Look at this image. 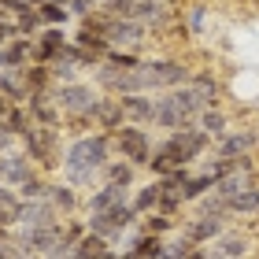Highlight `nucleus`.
I'll return each instance as SVG.
<instances>
[{"instance_id":"nucleus-19","label":"nucleus","mask_w":259,"mask_h":259,"mask_svg":"<svg viewBox=\"0 0 259 259\" xmlns=\"http://www.w3.org/2000/svg\"><path fill=\"white\" fill-rule=\"evenodd\" d=\"M159 196H163V182L159 178H152L148 185H141V189H134V196H130V204H134V211L141 219L152 215V211L159 207Z\"/></svg>"},{"instance_id":"nucleus-20","label":"nucleus","mask_w":259,"mask_h":259,"mask_svg":"<svg viewBox=\"0 0 259 259\" xmlns=\"http://www.w3.org/2000/svg\"><path fill=\"white\" fill-rule=\"evenodd\" d=\"M134 178H137V167H134V163H126V159H111L108 167H104L100 185L108 182V185H122V189H134Z\"/></svg>"},{"instance_id":"nucleus-10","label":"nucleus","mask_w":259,"mask_h":259,"mask_svg":"<svg viewBox=\"0 0 259 259\" xmlns=\"http://www.w3.org/2000/svg\"><path fill=\"white\" fill-rule=\"evenodd\" d=\"M193 122L196 119L182 108L178 100H174V93H159V97H156V126L159 130H170V134H174V130L193 126Z\"/></svg>"},{"instance_id":"nucleus-15","label":"nucleus","mask_w":259,"mask_h":259,"mask_svg":"<svg viewBox=\"0 0 259 259\" xmlns=\"http://www.w3.org/2000/svg\"><path fill=\"white\" fill-rule=\"evenodd\" d=\"M45 200H49V207L56 211V215L60 219H70L78 211V189L70 182H49V193H45Z\"/></svg>"},{"instance_id":"nucleus-29","label":"nucleus","mask_w":259,"mask_h":259,"mask_svg":"<svg viewBox=\"0 0 259 259\" xmlns=\"http://www.w3.org/2000/svg\"><path fill=\"white\" fill-rule=\"evenodd\" d=\"M211 189H215V178H211V174H204V170H200V174H193V178L189 182H185V204H196V200H204Z\"/></svg>"},{"instance_id":"nucleus-36","label":"nucleus","mask_w":259,"mask_h":259,"mask_svg":"<svg viewBox=\"0 0 259 259\" xmlns=\"http://www.w3.org/2000/svg\"><path fill=\"white\" fill-rule=\"evenodd\" d=\"M119 259H137V255H134V252H122V255H119Z\"/></svg>"},{"instance_id":"nucleus-35","label":"nucleus","mask_w":259,"mask_h":259,"mask_svg":"<svg viewBox=\"0 0 259 259\" xmlns=\"http://www.w3.org/2000/svg\"><path fill=\"white\" fill-rule=\"evenodd\" d=\"M8 111H11V100L4 97V93H0V119H4V115H8Z\"/></svg>"},{"instance_id":"nucleus-3","label":"nucleus","mask_w":259,"mask_h":259,"mask_svg":"<svg viewBox=\"0 0 259 259\" xmlns=\"http://www.w3.org/2000/svg\"><path fill=\"white\" fill-rule=\"evenodd\" d=\"M22 152L37 163V170H56L63 167V145H60V130L52 126H37L33 122V130H26L22 134Z\"/></svg>"},{"instance_id":"nucleus-12","label":"nucleus","mask_w":259,"mask_h":259,"mask_svg":"<svg viewBox=\"0 0 259 259\" xmlns=\"http://www.w3.org/2000/svg\"><path fill=\"white\" fill-rule=\"evenodd\" d=\"M182 233H185L193 244H211V241H219L226 230H222V219H219V215H204V211H196L193 219H185Z\"/></svg>"},{"instance_id":"nucleus-26","label":"nucleus","mask_w":259,"mask_h":259,"mask_svg":"<svg viewBox=\"0 0 259 259\" xmlns=\"http://www.w3.org/2000/svg\"><path fill=\"white\" fill-rule=\"evenodd\" d=\"M4 126H8L15 137H22L26 130H33V115H30V108H26V104H11V111L4 115Z\"/></svg>"},{"instance_id":"nucleus-22","label":"nucleus","mask_w":259,"mask_h":259,"mask_svg":"<svg viewBox=\"0 0 259 259\" xmlns=\"http://www.w3.org/2000/svg\"><path fill=\"white\" fill-rule=\"evenodd\" d=\"M22 81H26L30 93H49V89L56 85L49 63H30V67H22Z\"/></svg>"},{"instance_id":"nucleus-39","label":"nucleus","mask_w":259,"mask_h":259,"mask_svg":"<svg viewBox=\"0 0 259 259\" xmlns=\"http://www.w3.org/2000/svg\"><path fill=\"white\" fill-rule=\"evenodd\" d=\"M33 259H45V255H33Z\"/></svg>"},{"instance_id":"nucleus-34","label":"nucleus","mask_w":259,"mask_h":259,"mask_svg":"<svg viewBox=\"0 0 259 259\" xmlns=\"http://www.w3.org/2000/svg\"><path fill=\"white\" fill-rule=\"evenodd\" d=\"M67 11L78 19H89L93 11H97V0H67Z\"/></svg>"},{"instance_id":"nucleus-31","label":"nucleus","mask_w":259,"mask_h":259,"mask_svg":"<svg viewBox=\"0 0 259 259\" xmlns=\"http://www.w3.org/2000/svg\"><path fill=\"white\" fill-rule=\"evenodd\" d=\"M45 193H49V174H45V170H37L33 178H26L19 185V196L22 200H45Z\"/></svg>"},{"instance_id":"nucleus-6","label":"nucleus","mask_w":259,"mask_h":259,"mask_svg":"<svg viewBox=\"0 0 259 259\" xmlns=\"http://www.w3.org/2000/svg\"><path fill=\"white\" fill-rule=\"evenodd\" d=\"M137 211H134V204H119V207H111V211H104V215H89L85 219V226L93 230V233H100L104 241H122V233H130L137 226Z\"/></svg>"},{"instance_id":"nucleus-4","label":"nucleus","mask_w":259,"mask_h":259,"mask_svg":"<svg viewBox=\"0 0 259 259\" xmlns=\"http://www.w3.org/2000/svg\"><path fill=\"white\" fill-rule=\"evenodd\" d=\"M52 93H56V104H60V111L67 119H93V111H97V104L104 97L89 81H67V85H56Z\"/></svg>"},{"instance_id":"nucleus-30","label":"nucleus","mask_w":259,"mask_h":259,"mask_svg":"<svg viewBox=\"0 0 259 259\" xmlns=\"http://www.w3.org/2000/svg\"><path fill=\"white\" fill-rule=\"evenodd\" d=\"M37 15H41V22H45V26H67L70 11H67V4H56V0H45V4L37 8Z\"/></svg>"},{"instance_id":"nucleus-28","label":"nucleus","mask_w":259,"mask_h":259,"mask_svg":"<svg viewBox=\"0 0 259 259\" xmlns=\"http://www.w3.org/2000/svg\"><path fill=\"white\" fill-rule=\"evenodd\" d=\"M141 230H145V233H156V237H167V233L178 230V219H174V215H163V211H152V215H145Z\"/></svg>"},{"instance_id":"nucleus-1","label":"nucleus","mask_w":259,"mask_h":259,"mask_svg":"<svg viewBox=\"0 0 259 259\" xmlns=\"http://www.w3.org/2000/svg\"><path fill=\"white\" fill-rule=\"evenodd\" d=\"M111 134L93 130V134L70 137V145L63 148V182H70L74 189H89L104 178V167L111 163Z\"/></svg>"},{"instance_id":"nucleus-37","label":"nucleus","mask_w":259,"mask_h":259,"mask_svg":"<svg viewBox=\"0 0 259 259\" xmlns=\"http://www.w3.org/2000/svg\"><path fill=\"white\" fill-rule=\"evenodd\" d=\"M30 4H33V8H41V4H45V0H30Z\"/></svg>"},{"instance_id":"nucleus-24","label":"nucleus","mask_w":259,"mask_h":259,"mask_svg":"<svg viewBox=\"0 0 259 259\" xmlns=\"http://www.w3.org/2000/svg\"><path fill=\"white\" fill-rule=\"evenodd\" d=\"M196 126L204 130V134H207L211 141H215V137H226V134H230V130H226L230 122H226V111H222V108H207V111L196 119Z\"/></svg>"},{"instance_id":"nucleus-17","label":"nucleus","mask_w":259,"mask_h":259,"mask_svg":"<svg viewBox=\"0 0 259 259\" xmlns=\"http://www.w3.org/2000/svg\"><path fill=\"white\" fill-rule=\"evenodd\" d=\"M255 145H259L255 130H230L226 137H219V156H226V159H244Z\"/></svg>"},{"instance_id":"nucleus-18","label":"nucleus","mask_w":259,"mask_h":259,"mask_svg":"<svg viewBox=\"0 0 259 259\" xmlns=\"http://www.w3.org/2000/svg\"><path fill=\"white\" fill-rule=\"evenodd\" d=\"M60 222V215L49 207V200H22V211H19V226H52Z\"/></svg>"},{"instance_id":"nucleus-11","label":"nucleus","mask_w":259,"mask_h":259,"mask_svg":"<svg viewBox=\"0 0 259 259\" xmlns=\"http://www.w3.org/2000/svg\"><path fill=\"white\" fill-rule=\"evenodd\" d=\"M26 108L33 115V122L37 126H52V130H60L67 122V115L60 111V104H56V93H30V100H26Z\"/></svg>"},{"instance_id":"nucleus-27","label":"nucleus","mask_w":259,"mask_h":259,"mask_svg":"<svg viewBox=\"0 0 259 259\" xmlns=\"http://www.w3.org/2000/svg\"><path fill=\"white\" fill-rule=\"evenodd\" d=\"M230 215H259V185H248L230 200Z\"/></svg>"},{"instance_id":"nucleus-5","label":"nucleus","mask_w":259,"mask_h":259,"mask_svg":"<svg viewBox=\"0 0 259 259\" xmlns=\"http://www.w3.org/2000/svg\"><path fill=\"white\" fill-rule=\"evenodd\" d=\"M111 148H115V156L126 159V163H134V167H148V159H152V134L145 126H134V122H126L122 130H115L111 134Z\"/></svg>"},{"instance_id":"nucleus-13","label":"nucleus","mask_w":259,"mask_h":259,"mask_svg":"<svg viewBox=\"0 0 259 259\" xmlns=\"http://www.w3.org/2000/svg\"><path fill=\"white\" fill-rule=\"evenodd\" d=\"M93 126L104 130V134H115V130L126 126V108H122V97H108L104 93L97 111H93Z\"/></svg>"},{"instance_id":"nucleus-7","label":"nucleus","mask_w":259,"mask_h":259,"mask_svg":"<svg viewBox=\"0 0 259 259\" xmlns=\"http://www.w3.org/2000/svg\"><path fill=\"white\" fill-rule=\"evenodd\" d=\"M104 37H108L111 49H130V52H137L141 45L148 41V26H141L137 19H111L108 30H104Z\"/></svg>"},{"instance_id":"nucleus-25","label":"nucleus","mask_w":259,"mask_h":259,"mask_svg":"<svg viewBox=\"0 0 259 259\" xmlns=\"http://www.w3.org/2000/svg\"><path fill=\"white\" fill-rule=\"evenodd\" d=\"M196 248H200V244H193L182 230L174 233V237H163V259H189Z\"/></svg>"},{"instance_id":"nucleus-21","label":"nucleus","mask_w":259,"mask_h":259,"mask_svg":"<svg viewBox=\"0 0 259 259\" xmlns=\"http://www.w3.org/2000/svg\"><path fill=\"white\" fill-rule=\"evenodd\" d=\"M252 248L248 237H241V233H222V237L215 241V255L219 259H244Z\"/></svg>"},{"instance_id":"nucleus-9","label":"nucleus","mask_w":259,"mask_h":259,"mask_svg":"<svg viewBox=\"0 0 259 259\" xmlns=\"http://www.w3.org/2000/svg\"><path fill=\"white\" fill-rule=\"evenodd\" d=\"M130 19H137L141 26H148V30H163V26H170V22H178V15L170 11L167 0H134V15Z\"/></svg>"},{"instance_id":"nucleus-33","label":"nucleus","mask_w":259,"mask_h":259,"mask_svg":"<svg viewBox=\"0 0 259 259\" xmlns=\"http://www.w3.org/2000/svg\"><path fill=\"white\" fill-rule=\"evenodd\" d=\"M185 30L189 33H204L207 30V8L204 4H193L189 11H185Z\"/></svg>"},{"instance_id":"nucleus-32","label":"nucleus","mask_w":259,"mask_h":259,"mask_svg":"<svg viewBox=\"0 0 259 259\" xmlns=\"http://www.w3.org/2000/svg\"><path fill=\"white\" fill-rule=\"evenodd\" d=\"M104 63H111V67H119V70H134V67H141V56L130 52V49H108Z\"/></svg>"},{"instance_id":"nucleus-16","label":"nucleus","mask_w":259,"mask_h":259,"mask_svg":"<svg viewBox=\"0 0 259 259\" xmlns=\"http://www.w3.org/2000/svg\"><path fill=\"white\" fill-rule=\"evenodd\" d=\"M122 108H126V122H134V126H156V97H152V93L122 97Z\"/></svg>"},{"instance_id":"nucleus-23","label":"nucleus","mask_w":259,"mask_h":259,"mask_svg":"<svg viewBox=\"0 0 259 259\" xmlns=\"http://www.w3.org/2000/svg\"><path fill=\"white\" fill-rule=\"evenodd\" d=\"M126 252H134L137 259H163V237H156V233H137V241L130 244Z\"/></svg>"},{"instance_id":"nucleus-38","label":"nucleus","mask_w":259,"mask_h":259,"mask_svg":"<svg viewBox=\"0 0 259 259\" xmlns=\"http://www.w3.org/2000/svg\"><path fill=\"white\" fill-rule=\"evenodd\" d=\"M8 4H11V0H0V11H4V8H8Z\"/></svg>"},{"instance_id":"nucleus-2","label":"nucleus","mask_w":259,"mask_h":259,"mask_svg":"<svg viewBox=\"0 0 259 259\" xmlns=\"http://www.w3.org/2000/svg\"><path fill=\"white\" fill-rule=\"evenodd\" d=\"M141 78H145V93H170L189 85L193 67L185 60H174V56H156V60H141Z\"/></svg>"},{"instance_id":"nucleus-8","label":"nucleus","mask_w":259,"mask_h":259,"mask_svg":"<svg viewBox=\"0 0 259 259\" xmlns=\"http://www.w3.org/2000/svg\"><path fill=\"white\" fill-rule=\"evenodd\" d=\"M37 174V163H33L26 152H0V185H11V189H19L26 178Z\"/></svg>"},{"instance_id":"nucleus-14","label":"nucleus","mask_w":259,"mask_h":259,"mask_svg":"<svg viewBox=\"0 0 259 259\" xmlns=\"http://www.w3.org/2000/svg\"><path fill=\"white\" fill-rule=\"evenodd\" d=\"M130 189H122V185H108L104 182L100 189H93L85 196V211L89 215H104V211H111V207H119V204H130Z\"/></svg>"}]
</instances>
